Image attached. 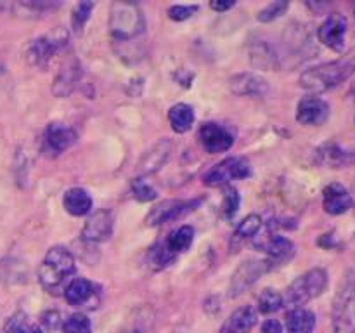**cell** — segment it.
<instances>
[{"label": "cell", "instance_id": "6da1fadb", "mask_svg": "<svg viewBox=\"0 0 355 333\" xmlns=\"http://www.w3.org/2000/svg\"><path fill=\"white\" fill-rule=\"evenodd\" d=\"M75 271L76 264L73 253L64 246H52L38 267V281L47 293L59 295L66 290Z\"/></svg>", "mask_w": 355, "mask_h": 333}, {"label": "cell", "instance_id": "7a4b0ae2", "mask_svg": "<svg viewBox=\"0 0 355 333\" xmlns=\"http://www.w3.org/2000/svg\"><path fill=\"white\" fill-rule=\"evenodd\" d=\"M355 73V58H343L338 61L324 62L302 73L300 85L309 92H328L349 80Z\"/></svg>", "mask_w": 355, "mask_h": 333}, {"label": "cell", "instance_id": "3957f363", "mask_svg": "<svg viewBox=\"0 0 355 333\" xmlns=\"http://www.w3.org/2000/svg\"><path fill=\"white\" fill-rule=\"evenodd\" d=\"M146 19L141 7L132 2H114L110 12V31L116 42H130L144 33Z\"/></svg>", "mask_w": 355, "mask_h": 333}, {"label": "cell", "instance_id": "277c9868", "mask_svg": "<svg viewBox=\"0 0 355 333\" xmlns=\"http://www.w3.org/2000/svg\"><path fill=\"white\" fill-rule=\"evenodd\" d=\"M329 283V276L326 273V269L322 267H314V269L307 271L305 274L298 276L293 283L288 287L286 295L283 297L284 305H288L291 309L304 307L307 302H311L312 298L321 297L326 291Z\"/></svg>", "mask_w": 355, "mask_h": 333}, {"label": "cell", "instance_id": "5b68a950", "mask_svg": "<svg viewBox=\"0 0 355 333\" xmlns=\"http://www.w3.org/2000/svg\"><path fill=\"white\" fill-rule=\"evenodd\" d=\"M333 333H355V273L349 271L333 300Z\"/></svg>", "mask_w": 355, "mask_h": 333}, {"label": "cell", "instance_id": "8992f818", "mask_svg": "<svg viewBox=\"0 0 355 333\" xmlns=\"http://www.w3.org/2000/svg\"><path fill=\"white\" fill-rule=\"evenodd\" d=\"M250 176H252V166L248 160L243 156H229L205 173L203 184L208 187H225L231 186L232 180L246 179Z\"/></svg>", "mask_w": 355, "mask_h": 333}, {"label": "cell", "instance_id": "52a82bcc", "mask_svg": "<svg viewBox=\"0 0 355 333\" xmlns=\"http://www.w3.org/2000/svg\"><path fill=\"white\" fill-rule=\"evenodd\" d=\"M66 38H68V35L62 30H59V28L55 30V33L35 38V40H31L26 45L24 58L35 68L45 69L49 66V62L52 61V58L58 54L59 49L66 44Z\"/></svg>", "mask_w": 355, "mask_h": 333}, {"label": "cell", "instance_id": "ba28073f", "mask_svg": "<svg viewBox=\"0 0 355 333\" xmlns=\"http://www.w3.org/2000/svg\"><path fill=\"white\" fill-rule=\"evenodd\" d=\"M274 267L270 266L267 260L259 259H248L238 266L234 274L231 276V283H229V297L238 298L239 295L245 293L246 290L253 287L263 274L272 271Z\"/></svg>", "mask_w": 355, "mask_h": 333}, {"label": "cell", "instance_id": "9c48e42d", "mask_svg": "<svg viewBox=\"0 0 355 333\" xmlns=\"http://www.w3.org/2000/svg\"><path fill=\"white\" fill-rule=\"evenodd\" d=\"M201 198H196V200H166L158 203L156 207L151 208V212L146 217V224L155 228V225L166 224V222H172L175 219L184 217L189 212L196 210L201 205Z\"/></svg>", "mask_w": 355, "mask_h": 333}, {"label": "cell", "instance_id": "30bf717a", "mask_svg": "<svg viewBox=\"0 0 355 333\" xmlns=\"http://www.w3.org/2000/svg\"><path fill=\"white\" fill-rule=\"evenodd\" d=\"M198 139L205 151L210 155H218V153H225L232 148L236 135L225 125L217 123V121H207L200 127Z\"/></svg>", "mask_w": 355, "mask_h": 333}, {"label": "cell", "instance_id": "8fae6325", "mask_svg": "<svg viewBox=\"0 0 355 333\" xmlns=\"http://www.w3.org/2000/svg\"><path fill=\"white\" fill-rule=\"evenodd\" d=\"M64 298L71 307L96 309L101 302L99 287L87 278H73L66 287Z\"/></svg>", "mask_w": 355, "mask_h": 333}, {"label": "cell", "instance_id": "7c38bea8", "mask_svg": "<svg viewBox=\"0 0 355 333\" xmlns=\"http://www.w3.org/2000/svg\"><path fill=\"white\" fill-rule=\"evenodd\" d=\"M345 35H347V17L342 12L329 14L324 23L319 26L318 38L322 45L335 52L345 51Z\"/></svg>", "mask_w": 355, "mask_h": 333}, {"label": "cell", "instance_id": "4fadbf2b", "mask_svg": "<svg viewBox=\"0 0 355 333\" xmlns=\"http://www.w3.org/2000/svg\"><path fill=\"white\" fill-rule=\"evenodd\" d=\"M329 113H331L329 104L322 97L311 94V96L302 97L300 103H298L297 121L302 125H307V127H319V125L326 123Z\"/></svg>", "mask_w": 355, "mask_h": 333}, {"label": "cell", "instance_id": "5bb4252c", "mask_svg": "<svg viewBox=\"0 0 355 333\" xmlns=\"http://www.w3.org/2000/svg\"><path fill=\"white\" fill-rule=\"evenodd\" d=\"M114 217L110 210H96L82 229V238L89 243L107 241L113 234Z\"/></svg>", "mask_w": 355, "mask_h": 333}, {"label": "cell", "instance_id": "9a60e30c", "mask_svg": "<svg viewBox=\"0 0 355 333\" xmlns=\"http://www.w3.org/2000/svg\"><path fill=\"white\" fill-rule=\"evenodd\" d=\"M322 207L329 215H342L352 208V194L340 182H331L322 191Z\"/></svg>", "mask_w": 355, "mask_h": 333}, {"label": "cell", "instance_id": "2e32d148", "mask_svg": "<svg viewBox=\"0 0 355 333\" xmlns=\"http://www.w3.org/2000/svg\"><path fill=\"white\" fill-rule=\"evenodd\" d=\"M262 252L267 255V262L272 267L283 266L290 262L295 255V243L290 238L281 234L269 236L262 245Z\"/></svg>", "mask_w": 355, "mask_h": 333}, {"label": "cell", "instance_id": "e0dca14e", "mask_svg": "<svg viewBox=\"0 0 355 333\" xmlns=\"http://www.w3.org/2000/svg\"><path fill=\"white\" fill-rule=\"evenodd\" d=\"M80 78H82V66L75 58H71L59 69L58 76L52 83V92L58 97H68L78 85Z\"/></svg>", "mask_w": 355, "mask_h": 333}, {"label": "cell", "instance_id": "ac0fdd59", "mask_svg": "<svg viewBox=\"0 0 355 333\" xmlns=\"http://www.w3.org/2000/svg\"><path fill=\"white\" fill-rule=\"evenodd\" d=\"M318 162L331 169H342L355 163V149H347L336 142H324L321 148L315 151Z\"/></svg>", "mask_w": 355, "mask_h": 333}, {"label": "cell", "instance_id": "d6986e66", "mask_svg": "<svg viewBox=\"0 0 355 333\" xmlns=\"http://www.w3.org/2000/svg\"><path fill=\"white\" fill-rule=\"evenodd\" d=\"M76 142V132L73 130L69 125L61 123V121H54V123L47 125L45 130V144L55 155H61L66 149L71 148Z\"/></svg>", "mask_w": 355, "mask_h": 333}, {"label": "cell", "instance_id": "ffe728a7", "mask_svg": "<svg viewBox=\"0 0 355 333\" xmlns=\"http://www.w3.org/2000/svg\"><path fill=\"white\" fill-rule=\"evenodd\" d=\"M250 59L255 68L266 69V71L281 68L279 52L274 49V45L269 44V40H263V38L250 44Z\"/></svg>", "mask_w": 355, "mask_h": 333}, {"label": "cell", "instance_id": "44dd1931", "mask_svg": "<svg viewBox=\"0 0 355 333\" xmlns=\"http://www.w3.org/2000/svg\"><path fill=\"white\" fill-rule=\"evenodd\" d=\"M257 321H259V312L252 305H243L225 319L220 333H250L257 326Z\"/></svg>", "mask_w": 355, "mask_h": 333}, {"label": "cell", "instance_id": "7402d4cb", "mask_svg": "<svg viewBox=\"0 0 355 333\" xmlns=\"http://www.w3.org/2000/svg\"><path fill=\"white\" fill-rule=\"evenodd\" d=\"M232 92L236 96H263L269 89L266 80L255 73H239L234 75L229 82Z\"/></svg>", "mask_w": 355, "mask_h": 333}, {"label": "cell", "instance_id": "603a6c76", "mask_svg": "<svg viewBox=\"0 0 355 333\" xmlns=\"http://www.w3.org/2000/svg\"><path fill=\"white\" fill-rule=\"evenodd\" d=\"M170 153H172V142L168 139H163L158 144L153 146L148 153L144 155V158L139 163V170H141L144 176H151L156 173L170 158Z\"/></svg>", "mask_w": 355, "mask_h": 333}, {"label": "cell", "instance_id": "cb8c5ba5", "mask_svg": "<svg viewBox=\"0 0 355 333\" xmlns=\"http://www.w3.org/2000/svg\"><path fill=\"white\" fill-rule=\"evenodd\" d=\"M62 207L73 217H83L92 210V196L83 187H69L62 196Z\"/></svg>", "mask_w": 355, "mask_h": 333}, {"label": "cell", "instance_id": "d4e9b609", "mask_svg": "<svg viewBox=\"0 0 355 333\" xmlns=\"http://www.w3.org/2000/svg\"><path fill=\"white\" fill-rule=\"evenodd\" d=\"M194 120H196L194 110L189 104H173L168 110V123L172 127V130L177 132V134H186V132H189L193 128Z\"/></svg>", "mask_w": 355, "mask_h": 333}, {"label": "cell", "instance_id": "484cf974", "mask_svg": "<svg viewBox=\"0 0 355 333\" xmlns=\"http://www.w3.org/2000/svg\"><path fill=\"white\" fill-rule=\"evenodd\" d=\"M315 328V314L305 307L291 309L286 314L288 333H312Z\"/></svg>", "mask_w": 355, "mask_h": 333}, {"label": "cell", "instance_id": "4316f807", "mask_svg": "<svg viewBox=\"0 0 355 333\" xmlns=\"http://www.w3.org/2000/svg\"><path fill=\"white\" fill-rule=\"evenodd\" d=\"M193 241H194V228L193 225L186 224V225H180L179 229L170 232L163 243H165L166 248H168L170 252L179 255V253L187 252V250L191 248V245H193Z\"/></svg>", "mask_w": 355, "mask_h": 333}, {"label": "cell", "instance_id": "83f0119b", "mask_svg": "<svg viewBox=\"0 0 355 333\" xmlns=\"http://www.w3.org/2000/svg\"><path fill=\"white\" fill-rule=\"evenodd\" d=\"M177 255L170 252L166 248L165 243H156L151 248L148 250V257H146V262H148L149 269L153 271H162L165 267H168L170 264L175 262Z\"/></svg>", "mask_w": 355, "mask_h": 333}, {"label": "cell", "instance_id": "f1b7e54d", "mask_svg": "<svg viewBox=\"0 0 355 333\" xmlns=\"http://www.w3.org/2000/svg\"><path fill=\"white\" fill-rule=\"evenodd\" d=\"M284 305L283 295L277 290H272V288H266L262 293L257 298V309L262 314H272V312L279 311Z\"/></svg>", "mask_w": 355, "mask_h": 333}, {"label": "cell", "instance_id": "f546056e", "mask_svg": "<svg viewBox=\"0 0 355 333\" xmlns=\"http://www.w3.org/2000/svg\"><path fill=\"white\" fill-rule=\"evenodd\" d=\"M260 228H262V217L259 214H250L243 219L238 224L234 231L236 239H248L253 238V236L259 234Z\"/></svg>", "mask_w": 355, "mask_h": 333}, {"label": "cell", "instance_id": "4dcf8cb0", "mask_svg": "<svg viewBox=\"0 0 355 333\" xmlns=\"http://www.w3.org/2000/svg\"><path fill=\"white\" fill-rule=\"evenodd\" d=\"M6 333H44L38 325L30 323L24 312H16L6 325Z\"/></svg>", "mask_w": 355, "mask_h": 333}, {"label": "cell", "instance_id": "1f68e13d", "mask_svg": "<svg viewBox=\"0 0 355 333\" xmlns=\"http://www.w3.org/2000/svg\"><path fill=\"white\" fill-rule=\"evenodd\" d=\"M239 203H241V198L236 187L225 186L224 187V196H222V205H220V214L225 219H232L239 210Z\"/></svg>", "mask_w": 355, "mask_h": 333}, {"label": "cell", "instance_id": "d6a6232c", "mask_svg": "<svg viewBox=\"0 0 355 333\" xmlns=\"http://www.w3.org/2000/svg\"><path fill=\"white\" fill-rule=\"evenodd\" d=\"M62 333H92V323L83 312H75L62 323Z\"/></svg>", "mask_w": 355, "mask_h": 333}, {"label": "cell", "instance_id": "836d02e7", "mask_svg": "<svg viewBox=\"0 0 355 333\" xmlns=\"http://www.w3.org/2000/svg\"><path fill=\"white\" fill-rule=\"evenodd\" d=\"M288 9H290V2H286V0H276V2H270L269 6L263 7L262 10H259L257 19L260 23H272L277 17L283 16Z\"/></svg>", "mask_w": 355, "mask_h": 333}, {"label": "cell", "instance_id": "e575fe53", "mask_svg": "<svg viewBox=\"0 0 355 333\" xmlns=\"http://www.w3.org/2000/svg\"><path fill=\"white\" fill-rule=\"evenodd\" d=\"M94 3L92 2H80L76 3L75 9H73L71 12V26H73V31L75 33H80L82 31V28L85 26V23L89 21L90 17V12L94 10Z\"/></svg>", "mask_w": 355, "mask_h": 333}, {"label": "cell", "instance_id": "d590c367", "mask_svg": "<svg viewBox=\"0 0 355 333\" xmlns=\"http://www.w3.org/2000/svg\"><path fill=\"white\" fill-rule=\"evenodd\" d=\"M132 193H134L135 200L144 201V203L146 201H153L158 198V193H156L155 187H153L148 180L142 179V177L134 179V182H132Z\"/></svg>", "mask_w": 355, "mask_h": 333}, {"label": "cell", "instance_id": "8d00e7d4", "mask_svg": "<svg viewBox=\"0 0 355 333\" xmlns=\"http://www.w3.org/2000/svg\"><path fill=\"white\" fill-rule=\"evenodd\" d=\"M51 7H55V3H49V2H17L14 3L12 9L16 10L17 14H21V16H40V14H44L45 10L51 9Z\"/></svg>", "mask_w": 355, "mask_h": 333}, {"label": "cell", "instance_id": "74e56055", "mask_svg": "<svg viewBox=\"0 0 355 333\" xmlns=\"http://www.w3.org/2000/svg\"><path fill=\"white\" fill-rule=\"evenodd\" d=\"M196 10H198V6H182V3H177V6L168 7L166 14H168V17L172 21L180 23V21H186L189 19V17H193Z\"/></svg>", "mask_w": 355, "mask_h": 333}, {"label": "cell", "instance_id": "f35d334b", "mask_svg": "<svg viewBox=\"0 0 355 333\" xmlns=\"http://www.w3.org/2000/svg\"><path fill=\"white\" fill-rule=\"evenodd\" d=\"M59 321H61V316H59L58 311H47L44 316H42V325H44L47 330L58 328Z\"/></svg>", "mask_w": 355, "mask_h": 333}, {"label": "cell", "instance_id": "ab89813d", "mask_svg": "<svg viewBox=\"0 0 355 333\" xmlns=\"http://www.w3.org/2000/svg\"><path fill=\"white\" fill-rule=\"evenodd\" d=\"M260 333H284V330L283 325H281L277 319H266V321L262 323Z\"/></svg>", "mask_w": 355, "mask_h": 333}, {"label": "cell", "instance_id": "60d3db41", "mask_svg": "<svg viewBox=\"0 0 355 333\" xmlns=\"http://www.w3.org/2000/svg\"><path fill=\"white\" fill-rule=\"evenodd\" d=\"M234 6V0H214V2H210V7L214 10H217V12H225V10L232 9Z\"/></svg>", "mask_w": 355, "mask_h": 333}]
</instances>
